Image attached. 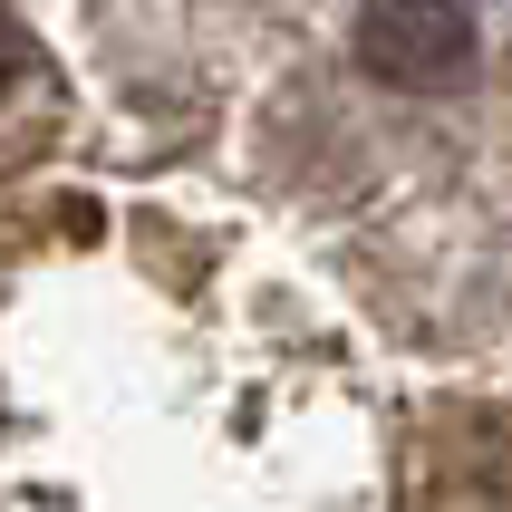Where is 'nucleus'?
<instances>
[{
	"mask_svg": "<svg viewBox=\"0 0 512 512\" xmlns=\"http://www.w3.org/2000/svg\"><path fill=\"white\" fill-rule=\"evenodd\" d=\"M0 512H512V0H0Z\"/></svg>",
	"mask_w": 512,
	"mask_h": 512,
	"instance_id": "1",
	"label": "nucleus"
}]
</instances>
